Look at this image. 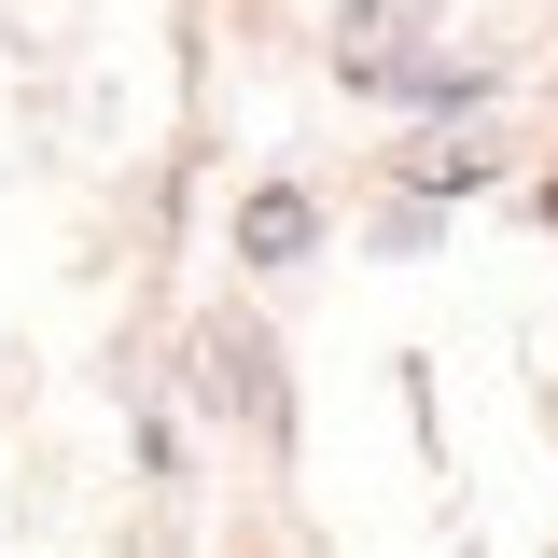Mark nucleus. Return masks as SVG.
Masks as SVG:
<instances>
[{"instance_id": "7ed1b4c3", "label": "nucleus", "mask_w": 558, "mask_h": 558, "mask_svg": "<svg viewBox=\"0 0 558 558\" xmlns=\"http://www.w3.org/2000/svg\"><path fill=\"white\" fill-rule=\"evenodd\" d=\"M405 182H418V196H461V182H488V140H461V126H447V140H418V154H405Z\"/></svg>"}, {"instance_id": "f257e3e1", "label": "nucleus", "mask_w": 558, "mask_h": 558, "mask_svg": "<svg viewBox=\"0 0 558 558\" xmlns=\"http://www.w3.org/2000/svg\"><path fill=\"white\" fill-rule=\"evenodd\" d=\"M196 363H209V405H223V418H266V405H279V349L252 336L238 307H223V322L196 336Z\"/></svg>"}, {"instance_id": "f03ea898", "label": "nucleus", "mask_w": 558, "mask_h": 558, "mask_svg": "<svg viewBox=\"0 0 558 558\" xmlns=\"http://www.w3.org/2000/svg\"><path fill=\"white\" fill-rule=\"evenodd\" d=\"M307 238H322L307 182H252V196H238V252H252V266H307Z\"/></svg>"}]
</instances>
